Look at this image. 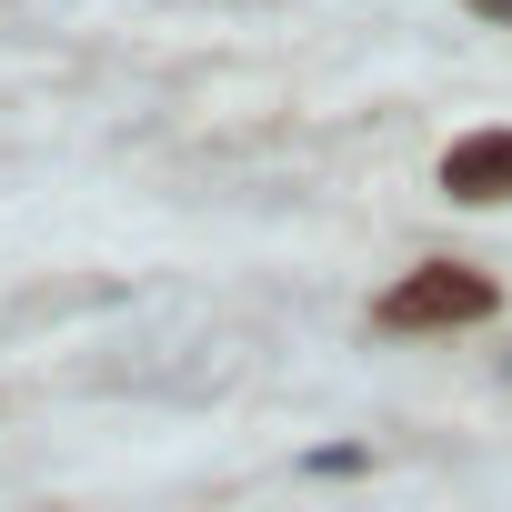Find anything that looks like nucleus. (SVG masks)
<instances>
[{
  "label": "nucleus",
  "instance_id": "nucleus-2",
  "mask_svg": "<svg viewBox=\"0 0 512 512\" xmlns=\"http://www.w3.org/2000/svg\"><path fill=\"white\" fill-rule=\"evenodd\" d=\"M442 191L452 201H512V131H462L442 151Z\"/></svg>",
  "mask_w": 512,
  "mask_h": 512
},
{
  "label": "nucleus",
  "instance_id": "nucleus-3",
  "mask_svg": "<svg viewBox=\"0 0 512 512\" xmlns=\"http://www.w3.org/2000/svg\"><path fill=\"white\" fill-rule=\"evenodd\" d=\"M472 11H482V21H502V31H512V0H472Z\"/></svg>",
  "mask_w": 512,
  "mask_h": 512
},
{
  "label": "nucleus",
  "instance_id": "nucleus-1",
  "mask_svg": "<svg viewBox=\"0 0 512 512\" xmlns=\"http://www.w3.org/2000/svg\"><path fill=\"white\" fill-rule=\"evenodd\" d=\"M482 312H492V282L482 272H452V262H432V272H412L402 292L372 302L382 332H442V322H482Z\"/></svg>",
  "mask_w": 512,
  "mask_h": 512
}]
</instances>
